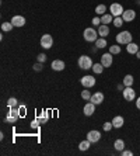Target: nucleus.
I'll list each match as a JSON object with an SVG mask.
<instances>
[{
    "instance_id": "obj_31",
    "label": "nucleus",
    "mask_w": 140,
    "mask_h": 156,
    "mask_svg": "<svg viewBox=\"0 0 140 156\" xmlns=\"http://www.w3.org/2000/svg\"><path fill=\"white\" fill-rule=\"evenodd\" d=\"M114 128V124H112V121L109 122V121H107V122H104V125H102V129L105 131V132H109V131Z\"/></svg>"
},
{
    "instance_id": "obj_17",
    "label": "nucleus",
    "mask_w": 140,
    "mask_h": 156,
    "mask_svg": "<svg viewBox=\"0 0 140 156\" xmlns=\"http://www.w3.org/2000/svg\"><path fill=\"white\" fill-rule=\"evenodd\" d=\"M112 124H114V128H122L125 124V118L122 115H115L112 118Z\"/></svg>"
},
{
    "instance_id": "obj_27",
    "label": "nucleus",
    "mask_w": 140,
    "mask_h": 156,
    "mask_svg": "<svg viewBox=\"0 0 140 156\" xmlns=\"http://www.w3.org/2000/svg\"><path fill=\"white\" fill-rule=\"evenodd\" d=\"M38 120H39L41 124H46L48 120H49V114H48L46 111H42V113L38 115Z\"/></svg>"
},
{
    "instance_id": "obj_26",
    "label": "nucleus",
    "mask_w": 140,
    "mask_h": 156,
    "mask_svg": "<svg viewBox=\"0 0 140 156\" xmlns=\"http://www.w3.org/2000/svg\"><path fill=\"white\" fill-rule=\"evenodd\" d=\"M95 13H97V16H104L107 13V6L105 4H98L95 7Z\"/></svg>"
},
{
    "instance_id": "obj_11",
    "label": "nucleus",
    "mask_w": 140,
    "mask_h": 156,
    "mask_svg": "<svg viewBox=\"0 0 140 156\" xmlns=\"http://www.w3.org/2000/svg\"><path fill=\"white\" fill-rule=\"evenodd\" d=\"M104 93H101V91H97V93H94V94H91V98L90 101L94 103L95 105H100L104 103Z\"/></svg>"
},
{
    "instance_id": "obj_13",
    "label": "nucleus",
    "mask_w": 140,
    "mask_h": 156,
    "mask_svg": "<svg viewBox=\"0 0 140 156\" xmlns=\"http://www.w3.org/2000/svg\"><path fill=\"white\" fill-rule=\"evenodd\" d=\"M83 113H84V115L86 117H91L94 113H95V104L94 103H87L86 105H84V108H83Z\"/></svg>"
},
{
    "instance_id": "obj_39",
    "label": "nucleus",
    "mask_w": 140,
    "mask_h": 156,
    "mask_svg": "<svg viewBox=\"0 0 140 156\" xmlns=\"http://www.w3.org/2000/svg\"><path fill=\"white\" fill-rule=\"evenodd\" d=\"M136 107H137V110H140V97L136 98Z\"/></svg>"
},
{
    "instance_id": "obj_19",
    "label": "nucleus",
    "mask_w": 140,
    "mask_h": 156,
    "mask_svg": "<svg viewBox=\"0 0 140 156\" xmlns=\"http://www.w3.org/2000/svg\"><path fill=\"white\" fill-rule=\"evenodd\" d=\"M114 21V16L111 13H105L104 16H101V24H109V23Z\"/></svg>"
},
{
    "instance_id": "obj_2",
    "label": "nucleus",
    "mask_w": 140,
    "mask_h": 156,
    "mask_svg": "<svg viewBox=\"0 0 140 156\" xmlns=\"http://www.w3.org/2000/svg\"><path fill=\"white\" fill-rule=\"evenodd\" d=\"M77 65H79L80 69L83 70H88L93 68V59H91V56H88V55H81L79 58V61H77Z\"/></svg>"
},
{
    "instance_id": "obj_37",
    "label": "nucleus",
    "mask_w": 140,
    "mask_h": 156,
    "mask_svg": "<svg viewBox=\"0 0 140 156\" xmlns=\"http://www.w3.org/2000/svg\"><path fill=\"white\" fill-rule=\"evenodd\" d=\"M122 156H133V152L132 151H128V149H123L122 152H121Z\"/></svg>"
},
{
    "instance_id": "obj_18",
    "label": "nucleus",
    "mask_w": 140,
    "mask_h": 156,
    "mask_svg": "<svg viewBox=\"0 0 140 156\" xmlns=\"http://www.w3.org/2000/svg\"><path fill=\"white\" fill-rule=\"evenodd\" d=\"M126 51H128V54H130V55H136V52L139 51V45L135 42L128 44V45H126Z\"/></svg>"
},
{
    "instance_id": "obj_16",
    "label": "nucleus",
    "mask_w": 140,
    "mask_h": 156,
    "mask_svg": "<svg viewBox=\"0 0 140 156\" xmlns=\"http://www.w3.org/2000/svg\"><path fill=\"white\" fill-rule=\"evenodd\" d=\"M109 34H111L109 26H107V24H101V26H98V35H101L102 38H105V37H108Z\"/></svg>"
},
{
    "instance_id": "obj_9",
    "label": "nucleus",
    "mask_w": 140,
    "mask_h": 156,
    "mask_svg": "<svg viewBox=\"0 0 140 156\" xmlns=\"http://www.w3.org/2000/svg\"><path fill=\"white\" fill-rule=\"evenodd\" d=\"M101 63H102L104 68H111L112 63H114V55H112L111 52L104 54L102 56H101Z\"/></svg>"
},
{
    "instance_id": "obj_32",
    "label": "nucleus",
    "mask_w": 140,
    "mask_h": 156,
    "mask_svg": "<svg viewBox=\"0 0 140 156\" xmlns=\"http://www.w3.org/2000/svg\"><path fill=\"white\" fill-rule=\"evenodd\" d=\"M81 98L83 100H88V101H90V98H91V93H90V90H83L81 91Z\"/></svg>"
},
{
    "instance_id": "obj_20",
    "label": "nucleus",
    "mask_w": 140,
    "mask_h": 156,
    "mask_svg": "<svg viewBox=\"0 0 140 156\" xmlns=\"http://www.w3.org/2000/svg\"><path fill=\"white\" fill-rule=\"evenodd\" d=\"M114 148H115V151H118V152H122L123 149H125V141H123V139H116V141L114 142Z\"/></svg>"
},
{
    "instance_id": "obj_10",
    "label": "nucleus",
    "mask_w": 140,
    "mask_h": 156,
    "mask_svg": "<svg viewBox=\"0 0 140 156\" xmlns=\"http://www.w3.org/2000/svg\"><path fill=\"white\" fill-rule=\"evenodd\" d=\"M87 139L91 142V144H95L101 139V132L97 129H91L88 131V134H87Z\"/></svg>"
},
{
    "instance_id": "obj_34",
    "label": "nucleus",
    "mask_w": 140,
    "mask_h": 156,
    "mask_svg": "<svg viewBox=\"0 0 140 156\" xmlns=\"http://www.w3.org/2000/svg\"><path fill=\"white\" fill-rule=\"evenodd\" d=\"M93 26L94 27H98V26H101V17H94L93 18Z\"/></svg>"
},
{
    "instance_id": "obj_7",
    "label": "nucleus",
    "mask_w": 140,
    "mask_h": 156,
    "mask_svg": "<svg viewBox=\"0 0 140 156\" xmlns=\"http://www.w3.org/2000/svg\"><path fill=\"white\" fill-rule=\"evenodd\" d=\"M81 84L84 89H91V87L95 86V77L91 76V75H86V76L81 77Z\"/></svg>"
},
{
    "instance_id": "obj_5",
    "label": "nucleus",
    "mask_w": 140,
    "mask_h": 156,
    "mask_svg": "<svg viewBox=\"0 0 140 156\" xmlns=\"http://www.w3.org/2000/svg\"><path fill=\"white\" fill-rule=\"evenodd\" d=\"M123 11H125V9H123V6L121 3H112L111 6H109V13H111L114 17H119V16H122Z\"/></svg>"
},
{
    "instance_id": "obj_36",
    "label": "nucleus",
    "mask_w": 140,
    "mask_h": 156,
    "mask_svg": "<svg viewBox=\"0 0 140 156\" xmlns=\"http://www.w3.org/2000/svg\"><path fill=\"white\" fill-rule=\"evenodd\" d=\"M36 59H38V62H41V63H43V62L46 61V55H45V54H39V55H38V58H36Z\"/></svg>"
},
{
    "instance_id": "obj_38",
    "label": "nucleus",
    "mask_w": 140,
    "mask_h": 156,
    "mask_svg": "<svg viewBox=\"0 0 140 156\" xmlns=\"http://www.w3.org/2000/svg\"><path fill=\"white\" fill-rule=\"evenodd\" d=\"M18 110H20V115H24V114H25V107H24V105H21Z\"/></svg>"
},
{
    "instance_id": "obj_35",
    "label": "nucleus",
    "mask_w": 140,
    "mask_h": 156,
    "mask_svg": "<svg viewBox=\"0 0 140 156\" xmlns=\"http://www.w3.org/2000/svg\"><path fill=\"white\" fill-rule=\"evenodd\" d=\"M42 69H43V63H41V62H38V63L34 65V70H35V72H39V70H42Z\"/></svg>"
},
{
    "instance_id": "obj_22",
    "label": "nucleus",
    "mask_w": 140,
    "mask_h": 156,
    "mask_svg": "<svg viewBox=\"0 0 140 156\" xmlns=\"http://www.w3.org/2000/svg\"><path fill=\"white\" fill-rule=\"evenodd\" d=\"M107 45H108L107 40H105V38H102V37H101V38H98V40L95 41V48H97V49H104Z\"/></svg>"
},
{
    "instance_id": "obj_23",
    "label": "nucleus",
    "mask_w": 140,
    "mask_h": 156,
    "mask_svg": "<svg viewBox=\"0 0 140 156\" xmlns=\"http://www.w3.org/2000/svg\"><path fill=\"white\" fill-rule=\"evenodd\" d=\"M133 82H135V79H133L132 75H126V76L123 77V82H122V83L125 84V87H132L133 86Z\"/></svg>"
},
{
    "instance_id": "obj_12",
    "label": "nucleus",
    "mask_w": 140,
    "mask_h": 156,
    "mask_svg": "<svg viewBox=\"0 0 140 156\" xmlns=\"http://www.w3.org/2000/svg\"><path fill=\"white\" fill-rule=\"evenodd\" d=\"M122 18L125 20V23H132L135 18H136V11L129 9V10H125L122 14Z\"/></svg>"
},
{
    "instance_id": "obj_29",
    "label": "nucleus",
    "mask_w": 140,
    "mask_h": 156,
    "mask_svg": "<svg viewBox=\"0 0 140 156\" xmlns=\"http://www.w3.org/2000/svg\"><path fill=\"white\" fill-rule=\"evenodd\" d=\"M112 23H114V26L118 27V28H119V27H122V26H123L125 20L122 18V16H119V17H114V21H112Z\"/></svg>"
},
{
    "instance_id": "obj_8",
    "label": "nucleus",
    "mask_w": 140,
    "mask_h": 156,
    "mask_svg": "<svg viewBox=\"0 0 140 156\" xmlns=\"http://www.w3.org/2000/svg\"><path fill=\"white\" fill-rule=\"evenodd\" d=\"M122 96L126 101H133L136 98V91L133 90V87H125L122 91Z\"/></svg>"
},
{
    "instance_id": "obj_33",
    "label": "nucleus",
    "mask_w": 140,
    "mask_h": 156,
    "mask_svg": "<svg viewBox=\"0 0 140 156\" xmlns=\"http://www.w3.org/2000/svg\"><path fill=\"white\" fill-rule=\"evenodd\" d=\"M39 125H41V122H39V120H38V118H36V120H34L32 122H31V128H32V129L39 128Z\"/></svg>"
},
{
    "instance_id": "obj_40",
    "label": "nucleus",
    "mask_w": 140,
    "mask_h": 156,
    "mask_svg": "<svg viewBox=\"0 0 140 156\" xmlns=\"http://www.w3.org/2000/svg\"><path fill=\"white\" fill-rule=\"evenodd\" d=\"M136 58H137V59H140V51H137V52H136Z\"/></svg>"
},
{
    "instance_id": "obj_25",
    "label": "nucleus",
    "mask_w": 140,
    "mask_h": 156,
    "mask_svg": "<svg viewBox=\"0 0 140 156\" xmlns=\"http://www.w3.org/2000/svg\"><path fill=\"white\" fill-rule=\"evenodd\" d=\"M90 146H91V142L88 141V139L81 141L79 144V149H80V151H83V152H84V151H88V149H90Z\"/></svg>"
},
{
    "instance_id": "obj_15",
    "label": "nucleus",
    "mask_w": 140,
    "mask_h": 156,
    "mask_svg": "<svg viewBox=\"0 0 140 156\" xmlns=\"http://www.w3.org/2000/svg\"><path fill=\"white\" fill-rule=\"evenodd\" d=\"M11 23H13V26L20 28V27H24L25 26V18L22 16H14V17L11 18Z\"/></svg>"
},
{
    "instance_id": "obj_4",
    "label": "nucleus",
    "mask_w": 140,
    "mask_h": 156,
    "mask_svg": "<svg viewBox=\"0 0 140 156\" xmlns=\"http://www.w3.org/2000/svg\"><path fill=\"white\" fill-rule=\"evenodd\" d=\"M20 118V110L17 107H13V108H9V114H7V122L9 124H15L17 120Z\"/></svg>"
},
{
    "instance_id": "obj_3",
    "label": "nucleus",
    "mask_w": 140,
    "mask_h": 156,
    "mask_svg": "<svg viewBox=\"0 0 140 156\" xmlns=\"http://www.w3.org/2000/svg\"><path fill=\"white\" fill-rule=\"evenodd\" d=\"M83 37H84V40H86L87 42H95V41L98 40V31L94 30L93 27H88V28L84 30Z\"/></svg>"
},
{
    "instance_id": "obj_24",
    "label": "nucleus",
    "mask_w": 140,
    "mask_h": 156,
    "mask_svg": "<svg viewBox=\"0 0 140 156\" xmlns=\"http://www.w3.org/2000/svg\"><path fill=\"white\" fill-rule=\"evenodd\" d=\"M14 28V26H13V23H9V21H4L2 23V31H4V33H10L11 30Z\"/></svg>"
},
{
    "instance_id": "obj_21",
    "label": "nucleus",
    "mask_w": 140,
    "mask_h": 156,
    "mask_svg": "<svg viewBox=\"0 0 140 156\" xmlns=\"http://www.w3.org/2000/svg\"><path fill=\"white\" fill-rule=\"evenodd\" d=\"M91 69H93V72L95 73V75H101V73L104 72L105 68L102 66V63H101V62H100V63L97 62V63H94V65H93V68H91Z\"/></svg>"
},
{
    "instance_id": "obj_30",
    "label": "nucleus",
    "mask_w": 140,
    "mask_h": 156,
    "mask_svg": "<svg viewBox=\"0 0 140 156\" xmlns=\"http://www.w3.org/2000/svg\"><path fill=\"white\" fill-rule=\"evenodd\" d=\"M18 105V100L15 97H10L7 100V107L9 108H13V107H17Z\"/></svg>"
},
{
    "instance_id": "obj_1",
    "label": "nucleus",
    "mask_w": 140,
    "mask_h": 156,
    "mask_svg": "<svg viewBox=\"0 0 140 156\" xmlns=\"http://www.w3.org/2000/svg\"><path fill=\"white\" fill-rule=\"evenodd\" d=\"M116 42L119 44V45H128V44L133 42V35L130 31H121L119 34H116Z\"/></svg>"
},
{
    "instance_id": "obj_14",
    "label": "nucleus",
    "mask_w": 140,
    "mask_h": 156,
    "mask_svg": "<svg viewBox=\"0 0 140 156\" xmlns=\"http://www.w3.org/2000/svg\"><path fill=\"white\" fill-rule=\"evenodd\" d=\"M50 68L53 70H56V72H60V70H63L66 68V65L62 59H55V61L50 63Z\"/></svg>"
},
{
    "instance_id": "obj_28",
    "label": "nucleus",
    "mask_w": 140,
    "mask_h": 156,
    "mask_svg": "<svg viewBox=\"0 0 140 156\" xmlns=\"http://www.w3.org/2000/svg\"><path fill=\"white\" fill-rule=\"evenodd\" d=\"M121 51H122V49H121V45H109V52H111L112 55H119L121 54Z\"/></svg>"
},
{
    "instance_id": "obj_6",
    "label": "nucleus",
    "mask_w": 140,
    "mask_h": 156,
    "mask_svg": "<svg viewBox=\"0 0 140 156\" xmlns=\"http://www.w3.org/2000/svg\"><path fill=\"white\" fill-rule=\"evenodd\" d=\"M41 47L45 48V49H49V48H52V45H53V37L50 35V34H43L42 37H41Z\"/></svg>"
}]
</instances>
